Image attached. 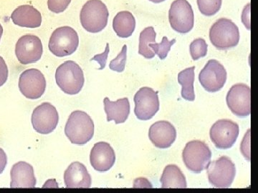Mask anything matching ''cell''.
<instances>
[{
  "instance_id": "cell-1",
  "label": "cell",
  "mask_w": 258,
  "mask_h": 193,
  "mask_svg": "<svg viewBox=\"0 0 258 193\" xmlns=\"http://www.w3.org/2000/svg\"><path fill=\"white\" fill-rule=\"evenodd\" d=\"M64 134L71 143L85 145L94 135V123L91 117L85 112H73L64 127Z\"/></svg>"
},
{
  "instance_id": "cell-2",
  "label": "cell",
  "mask_w": 258,
  "mask_h": 193,
  "mask_svg": "<svg viewBox=\"0 0 258 193\" xmlns=\"http://www.w3.org/2000/svg\"><path fill=\"white\" fill-rule=\"evenodd\" d=\"M55 80L62 91L74 95L79 94L84 85V74L74 61H66L56 69Z\"/></svg>"
},
{
  "instance_id": "cell-3",
  "label": "cell",
  "mask_w": 258,
  "mask_h": 193,
  "mask_svg": "<svg viewBox=\"0 0 258 193\" xmlns=\"http://www.w3.org/2000/svg\"><path fill=\"white\" fill-rule=\"evenodd\" d=\"M109 12L101 0H89L83 5L80 14L83 28L91 33H98L106 28Z\"/></svg>"
},
{
  "instance_id": "cell-4",
  "label": "cell",
  "mask_w": 258,
  "mask_h": 193,
  "mask_svg": "<svg viewBox=\"0 0 258 193\" xmlns=\"http://www.w3.org/2000/svg\"><path fill=\"white\" fill-rule=\"evenodd\" d=\"M210 40L218 50L233 48L240 41L238 27L229 19H220L210 28Z\"/></svg>"
},
{
  "instance_id": "cell-5",
  "label": "cell",
  "mask_w": 258,
  "mask_h": 193,
  "mask_svg": "<svg viewBox=\"0 0 258 193\" xmlns=\"http://www.w3.org/2000/svg\"><path fill=\"white\" fill-rule=\"evenodd\" d=\"M182 158L188 170L200 173L208 168L211 162L212 152L206 143L201 140H192L186 143Z\"/></svg>"
},
{
  "instance_id": "cell-6",
  "label": "cell",
  "mask_w": 258,
  "mask_h": 193,
  "mask_svg": "<svg viewBox=\"0 0 258 193\" xmlns=\"http://www.w3.org/2000/svg\"><path fill=\"white\" fill-rule=\"evenodd\" d=\"M79 45V37L74 28L61 27L52 32L49 41L50 52L57 57H63L74 54Z\"/></svg>"
},
{
  "instance_id": "cell-7",
  "label": "cell",
  "mask_w": 258,
  "mask_h": 193,
  "mask_svg": "<svg viewBox=\"0 0 258 193\" xmlns=\"http://www.w3.org/2000/svg\"><path fill=\"white\" fill-rule=\"evenodd\" d=\"M209 182L217 188H228L236 175V167L230 157L222 156L210 162L208 168Z\"/></svg>"
},
{
  "instance_id": "cell-8",
  "label": "cell",
  "mask_w": 258,
  "mask_h": 193,
  "mask_svg": "<svg viewBox=\"0 0 258 193\" xmlns=\"http://www.w3.org/2000/svg\"><path fill=\"white\" fill-rule=\"evenodd\" d=\"M169 20L171 28L180 34L191 31L195 24V15L187 0H175L171 5Z\"/></svg>"
},
{
  "instance_id": "cell-9",
  "label": "cell",
  "mask_w": 258,
  "mask_h": 193,
  "mask_svg": "<svg viewBox=\"0 0 258 193\" xmlns=\"http://www.w3.org/2000/svg\"><path fill=\"white\" fill-rule=\"evenodd\" d=\"M239 125L230 120H220L212 125L210 139L217 148L227 150L233 146L239 136Z\"/></svg>"
},
{
  "instance_id": "cell-10",
  "label": "cell",
  "mask_w": 258,
  "mask_h": 193,
  "mask_svg": "<svg viewBox=\"0 0 258 193\" xmlns=\"http://www.w3.org/2000/svg\"><path fill=\"white\" fill-rule=\"evenodd\" d=\"M158 93V91L148 87H142L136 93L134 113L139 120H149L157 114L160 106Z\"/></svg>"
},
{
  "instance_id": "cell-11",
  "label": "cell",
  "mask_w": 258,
  "mask_h": 193,
  "mask_svg": "<svg viewBox=\"0 0 258 193\" xmlns=\"http://www.w3.org/2000/svg\"><path fill=\"white\" fill-rule=\"evenodd\" d=\"M227 106L239 118H245L251 113V89L249 86L238 83L230 88L226 96Z\"/></svg>"
},
{
  "instance_id": "cell-12",
  "label": "cell",
  "mask_w": 258,
  "mask_h": 193,
  "mask_svg": "<svg viewBox=\"0 0 258 193\" xmlns=\"http://www.w3.org/2000/svg\"><path fill=\"white\" fill-rule=\"evenodd\" d=\"M227 77L224 66L216 60H210L199 74V81L207 92H216L224 87Z\"/></svg>"
},
{
  "instance_id": "cell-13",
  "label": "cell",
  "mask_w": 258,
  "mask_h": 193,
  "mask_svg": "<svg viewBox=\"0 0 258 193\" xmlns=\"http://www.w3.org/2000/svg\"><path fill=\"white\" fill-rule=\"evenodd\" d=\"M18 85L20 92L25 98L37 100L45 92L46 80L39 69H29L20 74Z\"/></svg>"
},
{
  "instance_id": "cell-14",
  "label": "cell",
  "mask_w": 258,
  "mask_h": 193,
  "mask_svg": "<svg viewBox=\"0 0 258 193\" xmlns=\"http://www.w3.org/2000/svg\"><path fill=\"white\" fill-rule=\"evenodd\" d=\"M34 130L42 135H47L57 128L59 115L57 110L48 103H44L34 110L32 115Z\"/></svg>"
},
{
  "instance_id": "cell-15",
  "label": "cell",
  "mask_w": 258,
  "mask_h": 193,
  "mask_svg": "<svg viewBox=\"0 0 258 193\" xmlns=\"http://www.w3.org/2000/svg\"><path fill=\"white\" fill-rule=\"evenodd\" d=\"M43 52L41 40L34 35L20 37L15 46V54L22 64L35 63L40 60Z\"/></svg>"
},
{
  "instance_id": "cell-16",
  "label": "cell",
  "mask_w": 258,
  "mask_h": 193,
  "mask_svg": "<svg viewBox=\"0 0 258 193\" xmlns=\"http://www.w3.org/2000/svg\"><path fill=\"white\" fill-rule=\"evenodd\" d=\"M149 138L158 148H169L175 142L176 130L169 122L158 121L149 128Z\"/></svg>"
},
{
  "instance_id": "cell-17",
  "label": "cell",
  "mask_w": 258,
  "mask_h": 193,
  "mask_svg": "<svg viewBox=\"0 0 258 193\" xmlns=\"http://www.w3.org/2000/svg\"><path fill=\"white\" fill-rule=\"evenodd\" d=\"M90 161L95 170L99 172H107L115 164L114 150L106 142H99L95 144L91 150Z\"/></svg>"
},
{
  "instance_id": "cell-18",
  "label": "cell",
  "mask_w": 258,
  "mask_h": 193,
  "mask_svg": "<svg viewBox=\"0 0 258 193\" xmlns=\"http://www.w3.org/2000/svg\"><path fill=\"white\" fill-rule=\"evenodd\" d=\"M12 188H34L36 185V177L31 165L26 162L15 164L10 172Z\"/></svg>"
},
{
  "instance_id": "cell-19",
  "label": "cell",
  "mask_w": 258,
  "mask_h": 193,
  "mask_svg": "<svg viewBox=\"0 0 258 193\" xmlns=\"http://www.w3.org/2000/svg\"><path fill=\"white\" fill-rule=\"evenodd\" d=\"M64 182L67 188H89L92 179L86 166L74 162L64 171Z\"/></svg>"
},
{
  "instance_id": "cell-20",
  "label": "cell",
  "mask_w": 258,
  "mask_h": 193,
  "mask_svg": "<svg viewBox=\"0 0 258 193\" xmlns=\"http://www.w3.org/2000/svg\"><path fill=\"white\" fill-rule=\"evenodd\" d=\"M13 23L22 28H37L42 24V15L32 5H21L12 13Z\"/></svg>"
},
{
  "instance_id": "cell-21",
  "label": "cell",
  "mask_w": 258,
  "mask_h": 193,
  "mask_svg": "<svg viewBox=\"0 0 258 193\" xmlns=\"http://www.w3.org/2000/svg\"><path fill=\"white\" fill-rule=\"evenodd\" d=\"M107 121L115 122V124L125 123L130 114L131 106L128 98H124L112 102L106 98L103 101Z\"/></svg>"
},
{
  "instance_id": "cell-22",
  "label": "cell",
  "mask_w": 258,
  "mask_h": 193,
  "mask_svg": "<svg viewBox=\"0 0 258 193\" xmlns=\"http://www.w3.org/2000/svg\"><path fill=\"white\" fill-rule=\"evenodd\" d=\"M160 182L162 188H186V177L178 166L169 165L163 171Z\"/></svg>"
},
{
  "instance_id": "cell-23",
  "label": "cell",
  "mask_w": 258,
  "mask_h": 193,
  "mask_svg": "<svg viewBox=\"0 0 258 193\" xmlns=\"http://www.w3.org/2000/svg\"><path fill=\"white\" fill-rule=\"evenodd\" d=\"M113 28L118 37L128 38L135 30V18L130 12H120L113 19Z\"/></svg>"
},
{
  "instance_id": "cell-24",
  "label": "cell",
  "mask_w": 258,
  "mask_h": 193,
  "mask_svg": "<svg viewBox=\"0 0 258 193\" xmlns=\"http://www.w3.org/2000/svg\"><path fill=\"white\" fill-rule=\"evenodd\" d=\"M195 69L193 66L184 69L178 74V82L181 85V96L187 101L192 102L195 100Z\"/></svg>"
},
{
  "instance_id": "cell-25",
  "label": "cell",
  "mask_w": 258,
  "mask_h": 193,
  "mask_svg": "<svg viewBox=\"0 0 258 193\" xmlns=\"http://www.w3.org/2000/svg\"><path fill=\"white\" fill-rule=\"evenodd\" d=\"M157 33L153 27H148L141 32L139 37V54L146 59H152L155 53L149 47L151 42L155 43Z\"/></svg>"
},
{
  "instance_id": "cell-26",
  "label": "cell",
  "mask_w": 258,
  "mask_h": 193,
  "mask_svg": "<svg viewBox=\"0 0 258 193\" xmlns=\"http://www.w3.org/2000/svg\"><path fill=\"white\" fill-rule=\"evenodd\" d=\"M222 0H198L199 10L207 17L216 15L221 9Z\"/></svg>"
},
{
  "instance_id": "cell-27",
  "label": "cell",
  "mask_w": 258,
  "mask_h": 193,
  "mask_svg": "<svg viewBox=\"0 0 258 193\" xmlns=\"http://www.w3.org/2000/svg\"><path fill=\"white\" fill-rule=\"evenodd\" d=\"M176 39L171 41L168 40L167 37H164L161 43H150L149 48H152L154 53L157 54L160 60H164L167 57L168 53L171 50V47L175 44Z\"/></svg>"
},
{
  "instance_id": "cell-28",
  "label": "cell",
  "mask_w": 258,
  "mask_h": 193,
  "mask_svg": "<svg viewBox=\"0 0 258 193\" xmlns=\"http://www.w3.org/2000/svg\"><path fill=\"white\" fill-rule=\"evenodd\" d=\"M190 54L193 60H198L205 57L208 54V45L203 38L194 40L190 45Z\"/></svg>"
},
{
  "instance_id": "cell-29",
  "label": "cell",
  "mask_w": 258,
  "mask_h": 193,
  "mask_svg": "<svg viewBox=\"0 0 258 193\" xmlns=\"http://www.w3.org/2000/svg\"><path fill=\"white\" fill-rule=\"evenodd\" d=\"M126 55L127 46L124 45L122 48L121 52L110 62V69L117 72H123L125 69V62H126Z\"/></svg>"
},
{
  "instance_id": "cell-30",
  "label": "cell",
  "mask_w": 258,
  "mask_h": 193,
  "mask_svg": "<svg viewBox=\"0 0 258 193\" xmlns=\"http://www.w3.org/2000/svg\"><path fill=\"white\" fill-rule=\"evenodd\" d=\"M71 3V0H47V7L51 12L58 14L63 13Z\"/></svg>"
},
{
  "instance_id": "cell-31",
  "label": "cell",
  "mask_w": 258,
  "mask_h": 193,
  "mask_svg": "<svg viewBox=\"0 0 258 193\" xmlns=\"http://www.w3.org/2000/svg\"><path fill=\"white\" fill-rule=\"evenodd\" d=\"M110 52L109 48V44H106V50H105L104 52L102 54H100V55H96L94 56L93 58L91 59V61L94 60L96 61L97 62L100 64L101 65V67H100L99 69H103L106 67V61L107 59H108V53Z\"/></svg>"
},
{
  "instance_id": "cell-32",
  "label": "cell",
  "mask_w": 258,
  "mask_h": 193,
  "mask_svg": "<svg viewBox=\"0 0 258 193\" xmlns=\"http://www.w3.org/2000/svg\"><path fill=\"white\" fill-rule=\"evenodd\" d=\"M8 65L4 59L0 56V87L3 86L7 82L8 78Z\"/></svg>"
},
{
  "instance_id": "cell-33",
  "label": "cell",
  "mask_w": 258,
  "mask_h": 193,
  "mask_svg": "<svg viewBox=\"0 0 258 193\" xmlns=\"http://www.w3.org/2000/svg\"><path fill=\"white\" fill-rule=\"evenodd\" d=\"M249 17H250V4L246 5L242 15V23H244L246 28L249 30H250V27H249V23H250Z\"/></svg>"
},
{
  "instance_id": "cell-34",
  "label": "cell",
  "mask_w": 258,
  "mask_h": 193,
  "mask_svg": "<svg viewBox=\"0 0 258 193\" xmlns=\"http://www.w3.org/2000/svg\"><path fill=\"white\" fill-rule=\"evenodd\" d=\"M8 164V157L3 149L0 148V174L3 173Z\"/></svg>"
},
{
  "instance_id": "cell-35",
  "label": "cell",
  "mask_w": 258,
  "mask_h": 193,
  "mask_svg": "<svg viewBox=\"0 0 258 193\" xmlns=\"http://www.w3.org/2000/svg\"><path fill=\"white\" fill-rule=\"evenodd\" d=\"M149 1L156 3V4H159V3H163V2L165 1V0H149Z\"/></svg>"
},
{
  "instance_id": "cell-36",
  "label": "cell",
  "mask_w": 258,
  "mask_h": 193,
  "mask_svg": "<svg viewBox=\"0 0 258 193\" xmlns=\"http://www.w3.org/2000/svg\"><path fill=\"white\" fill-rule=\"evenodd\" d=\"M3 28L1 24H0V40H1L2 36H3Z\"/></svg>"
}]
</instances>
